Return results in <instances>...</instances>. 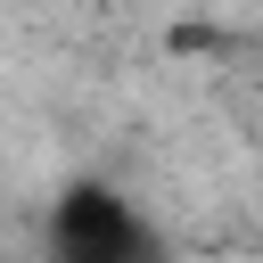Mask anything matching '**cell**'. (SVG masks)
Here are the masks:
<instances>
[{
	"label": "cell",
	"instance_id": "obj_1",
	"mask_svg": "<svg viewBox=\"0 0 263 263\" xmlns=\"http://www.w3.org/2000/svg\"><path fill=\"white\" fill-rule=\"evenodd\" d=\"M41 263H173V247L123 189L66 181L41 222Z\"/></svg>",
	"mask_w": 263,
	"mask_h": 263
}]
</instances>
